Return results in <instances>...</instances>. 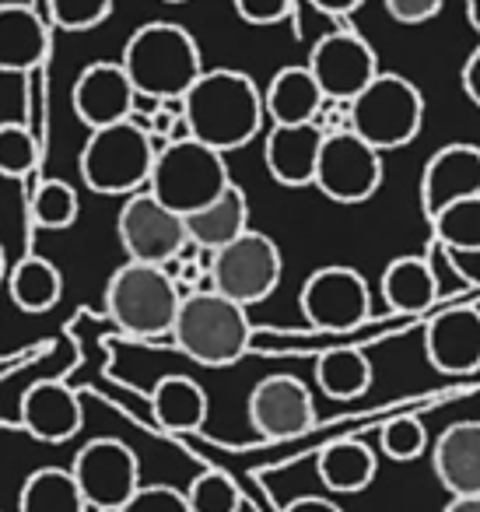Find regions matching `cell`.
<instances>
[{"mask_svg":"<svg viewBox=\"0 0 480 512\" xmlns=\"http://www.w3.org/2000/svg\"><path fill=\"white\" fill-rule=\"evenodd\" d=\"M281 271L284 260L277 242L253 228L211 253V288L246 309L274 295V288L281 285Z\"/></svg>","mask_w":480,"mask_h":512,"instance_id":"obj_8","label":"cell"},{"mask_svg":"<svg viewBox=\"0 0 480 512\" xmlns=\"http://www.w3.org/2000/svg\"><path fill=\"white\" fill-rule=\"evenodd\" d=\"M298 306H302L309 327L319 334H351L372 313V292L354 267L330 264L305 278Z\"/></svg>","mask_w":480,"mask_h":512,"instance_id":"obj_11","label":"cell"},{"mask_svg":"<svg viewBox=\"0 0 480 512\" xmlns=\"http://www.w3.org/2000/svg\"><path fill=\"white\" fill-rule=\"evenodd\" d=\"M284 512H344V509L323 495H302V498H295V502H288Z\"/></svg>","mask_w":480,"mask_h":512,"instance_id":"obj_41","label":"cell"},{"mask_svg":"<svg viewBox=\"0 0 480 512\" xmlns=\"http://www.w3.org/2000/svg\"><path fill=\"white\" fill-rule=\"evenodd\" d=\"M263 106L274 127H298V123H319L326 109V95L309 67H281L263 92Z\"/></svg>","mask_w":480,"mask_h":512,"instance_id":"obj_22","label":"cell"},{"mask_svg":"<svg viewBox=\"0 0 480 512\" xmlns=\"http://www.w3.org/2000/svg\"><path fill=\"white\" fill-rule=\"evenodd\" d=\"M8 281V260H4V246H0V285Z\"/></svg>","mask_w":480,"mask_h":512,"instance_id":"obj_45","label":"cell"},{"mask_svg":"<svg viewBox=\"0 0 480 512\" xmlns=\"http://www.w3.org/2000/svg\"><path fill=\"white\" fill-rule=\"evenodd\" d=\"M424 358L445 376H473L480 369V309H438L424 327Z\"/></svg>","mask_w":480,"mask_h":512,"instance_id":"obj_16","label":"cell"},{"mask_svg":"<svg viewBox=\"0 0 480 512\" xmlns=\"http://www.w3.org/2000/svg\"><path fill=\"white\" fill-rule=\"evenodd\" d=\"M18 418H22V428L32 439L50 442V446L74 439L81 432V425H85V411H81L78 393L67 383H60V379H39V383H32L22 397Z\"/></svg>","mask_w":480,"mask_h":512,"instance_id":"obj_18","label":"cell"},{"mask_svg":"<svg viewBox=\"0 0 480 512\" xmlns=\"http://www.w3.org/2000/svg\"><path fill=\"white\" fill-rule=\"evenodd\" d=\"M18 512H92L71 467H39L18 491Z\"/></svg>","mask_w":480,"mask_h":512,"instance_id":"obj_28","label":"cell"},{"mask_svg":"<svg viewBox=\"0 0 480 512\" xmlns=\"http://www.w3.org/2000/svg\"><path fill=\"white\" fill-rule=\"evenodd\" d=\"M172 341L186 358L207 369L235 365L253 344V323L246 306L225 299L221 292H190L179 306Z\"/></svg>","mask_w":480,"mask_h":512,"instance_id":"obj_3","label":"cell"},{"mask_svg":"<svg viewBox=\"0 0 480 512\" xmlns=\"http://www.w3.org/2000/svg\"><path fill=\"white\" fill-rule=\"evenodd\" d=\"M323 141H326V130L319 123L270 127L267 141H263L267 172L281 186H312L316 183V165H319Z\"/></svg>","mask_w":480,"mask_h":512,"instance_id":"obj_20","label":"cell"},{"mask_svg":"<svg viewBox=\"0 0 480 512\" xmlns=\"http://www.w3.org/2000/svg\"><path fill=\"white\" fill-rule=\"evenodd\" d=\"M232 4L235 15L249 25H277L295 11V0H232Z\"/></svg>","mask_w":480,"mask_h":512,"instance_id":"obj_37","label":"cell"},{"mask_svg":"<svg viewBox=\"0 0 480 512\" xmlns=\"http://www.w3.org/2000/svg\"><path fill=\"white\" fill-rule=\"evenodd\" d=\"M382 4H386V15L396 25H424L438 18L445 0H382Z\"/></svg>","mask_w":480,"mask_h":512,"instance_id":"obj_38","label":"cell"},{"mask_svg":"<svg viewBox=\"0 0 480 512\" xmlns=\"http://www.w3.org/2000/svg\"><path fill=\"white\" fill-rule=\"evenodd\" d=\"M190 512H239L242 509V488L225 470H204L186 488Z\"/></svg>","mask_w":480,"mask_h":512,"instance_id":"obj_32","label":"cell"},{"mask_svg":"<svg viewBox=\"0 0 480 512\" xmlns=\"http://www.w3.org/2000/svg\"><path fill=\"white\" fill-rule=\"evenodd\" d=\"M32 221L39 228H50V232H60V228H71L78 221V211H81V200L74 193L71 183L64 179H43L32 193Z\"/></svg>","mask_w":480,"mask_h":512,"instance_id":"obj_30","label":"cell"},{"mask_svg":"<svg viewBox=\"0 0 480 512\" xmlns=\"http://www.w3.org/2000/svg\"><path fill=\"white\" fill-rule=\"evenodd\" d=\"M120 512H190V502H186V491L172 484H141V491Z\"/></svg>","mask_w":480,"mask_h":512,"instance_id":"obj_36","label":"cell"},{"mask_svg":"<svg viewBox=\"0 0 480 512\" xmlns=\"http://www.w3.org/2000/svg\"><path fill=\"white\" fill-rule=\"evenodd\" d=\"M50 50L46 22L29 4H0V71L25 74L39 67Z\"/></svg>","mask_w":480,"mask_h":512,"instance_id":"obj_21","label":"cell"},{"mask_svg":"<svg viewBox=\"0 0 480 512\" xmlns=\"http://www.w3.org/2000/svg\"><path fill=\"white\" fill-rule=\"evenodd\" d=\"M137 88L127 78L120 60H99V64H88L78 74L71 92V106L78 113V120L88 130L116 127V123L134 120L137 109Z\"/></svg>","mask_w":480,"mask_h":512,"instance_id":"obj_15","label":"cell"},{"mask_svg":"<svg viewBox=\"0 0 480 512\" xmlns=\"http://www.w3.org/2000/svg\"><path fill=\"white\" fill-rule=\"evenodd\" d=\"M442 249V246H438ZM449 271L459 278V285L480 292V249H442Z\"/></svg>","mask_w":480,"mask_h":512,"instance_id":"obj_39","label":"cell"},{"mask_svg":"<svg viewBox=\"0 0 480 512\" xmlns=\"http://www.w3.org/2000/svg\"><path fill=\"white\" fill-rule=\"evenodd\" d=\"M249 425L270 442L298 439L316 425V400L298 376L274 372L249 393Z\"/></svg>","mask_w":480,"mask_h":512,"instance_id":"obj_14","label":"cell"},{"mask_svg":"<svg viewBox=\"0 0 480 512\" xmlns=\"http://www.w3.org/2000/svg\"><path fill=\"white\" fill-rule=\"evenodd\" d=\"M316 386L330 400H354L372 386V362L358 348H330L316 358Z\"/></svg>","mask_w":480,"mask_h":512,"instance_id":"obj_29","label":"cell"},{"mask_svg":"<svg viewBox=\"0 0 480 512\" xmlns=\"http://www.w3.org/2000/svg\"><path fill=\"white\" fill-rule=\"evenodd\" d=\"M442 512H480V495L477 498H449Z\"/></svg>","mask_w":480,"mask_h":512,"instance_id":"obj_43","label":"cell"},{"mask_svg":"<svg viewBox=\"0 0 480 512\" xmlns=\"http://www.w3.org/2000/svg\"><path fill=\"white\" fill-rule=\"evenodd\" d=\"M316 474L323 481V488L333 491V495H358V491L372 488L375 474H379V460H375L372 446H365V442L337 439L319 449Z\"/></svg>","mask_w":480,"mask_h":512,"instance_id":"obj_24","label":"cell"},{"mask_svg":"<svg viewBox=\"0 0 480 512\" xmlns=\"http://www.w3.org/2000/svg\"><path fill=\"white\" fill-rule=\"evenodd\" d=\"M92 512H120L141 491V460L120 439H92L78 449L71 463Z\"/></svg>","mask_w":480,"mask_h":512,"instance_id":"obj_12","label":"cell"},{"mask_svg":"<svg viewBox=\"0 0 480 512\" xmlns=\"http://www.w3.org/2000/svg\"><path fill=\"white\" fill-rule=\"evenodd\" d=\"M431 228L442 249H480V197L445 207L431 218Z\"/></svg>","mask_w":480,"mask_h":512,"instance_id":"obj_31","label":"cell"},{"mask_svg":"<svg viewBox=\"0 0 480 512\" xmlns=\"http://www.w3.org/2000/svg\"><path fill=\"white\" fill-rule=\"evenodd\" d=\"M379 446L389 460L414 463V460H421L424 449H428V428H424L421 418H410V414L389 418L379 432Z\"/></svg>","mask_w":480,"mask_h":512,"instance_id":"obj_34","label":"cell"},{"mask_svg":"<svg viewBox=\"0 0 480 512\" xmlns=\"http://www.w3.org/2000/svg\"><path fill=\"white\" fill-rule=\"evenodd\" d=\"M480 197V148L477 144H445L428 158L421 172V207L428 221L459 200Z\"/></svg>","mask_w":480,"mask_h":512,"instance_id":"obj_17","label":"cell"},{"mask_svg":"<svg viewBox=\"0 0 480 512\" xmlns=\"http://www.w3.org/2000/svg\"><path fill=\"white\" fill-rule=\"evenodd\" d=\"M186 295L179 292L169 267L134 264L116 267L106 285V313L130 337H162L176 327L179 306Z\"/></svg>","mask_w":480,"mask_h":512,"instance_id":"obj_5","label":"cell"},{"mask_svg":"<svg viewBox=\"0 0 480 512\" xmlns=\"http://www.w3.org/2000/svg\"><path fill=\"white\" fill-rule=\"evenodd\" d=\"M116 235H120V246L127 249L134 264L155 267L176 264V256L190 242L186 218L165 207L151 190H141L123 200L120 218H116Z\"/></svg>","mask_w":480,"mask_h":512,"instance_id":"obj_9","label":"cell"},{"mask_svg":"<svg viewBox=\"0 0 480 512\" xmlns=\"http://www.w3.org/2000/svg\"><path fill=\"white\" fill-rule=\"evenodd\" d=\"M120 64L137 95L151 102H183L204 74L197 39L176 22L141 25L123 46Z\"/></svg>","mask_w":480,"mask_h":512,"instance_id":"obj_2","label":"cell"},{"mask_svg":"<svg viewBox=\"0 0 480 512\" xmlns=\"http://www.w3.org/2000/svg\"><path fill=\"white\" fill-rule=\"evenodd\" d=\"M151 414L165 432H197L207 421V393L190 376H162L151 390Z\"/></svg>","mask_w":480,"mask_h":512,"instance_id":"obj_26","label":"cell"},{"mask_svg":"<svg viewBox=\"0 0 480 512\" xmlns=\"http://www.w3.org/2000/svg\"><path fill=\"white\" fill-rule=\"evenodd\" d=\"M43 158L36 134L22 123H0V176L4 179H22Z\"/></svg>","mask_w":480,"mask_h":512,"instance_id":"obj_33","label":"cell"},{"mask_svg":"<svg viewBox=\"0 0 480 512\" xmlns=\"http://www.w3.org/2000/svg\"><path fill=\"white\" fill-rule=\"evenodd\" d=\"M463 92H466V99L480 109V46L466 57V64H463Z\"/></svg>","mask_w":480,"mask_h":512,"instance_id":"obj_40","label":"cell"},{"mask_svg":"<svg viewBox=\"0 0 480 512\" xmlns=\"http://www.w3.org/2000/svg\"><path fill=\"white\" fill-rule=\"evenodd\" d=\"M435 477L452 498L480 495V421H456L431 446Z\"/></svg>","mask_w":480,"mask_h":512,"instance_id":"obj_19","label":"cell"},{"mask_svg":"<svg viewBox=\"0 0 480 512\" xmlns=\"http://www.w3.org/2000/svg\"><path fill=\"white\" fill-rule=\"evenodd\" d=\"M186 232L190 242H197L207 253H218L228 242H235L239 235L249 232V200L242 193V186H228L214 204H207L204 211L186 218Z\"/></svg>","mask_w":480,"mask_h":512,"instance_id":"obj_25","label":"cell"},{"mask_svg":"<svg viewBox=\"0 0 480 512\" xmlns=\"http://www.w3.org/2000/svg\"><path fill=\"white\" fill-rule=\"evenodd\" d=\"M158 144L137 120L92 130L78 158L81 179L102 197H134L148 190Z\"/></svg>","mask_w":480,"mask_h":512,"instance_id":"obj_4","label":"cell"},{"mask_svg":"<svg viewBox=\"0 0 480 512\" xmlns=\"http://www.w3.org/2000/svg\"><path fill=\"white\" fill-rule=\"evenodd\" d=\"M424 123V95L403 74L382 71L354 102H347V130L375 151L407 148Z\"/></svg>","mask_w":480,"mask_h":512,"instance_id":"obj_7","label":"cell"},{"mask_svg":"<svg viewBox=\"0 0 480 512\" xmlns=\"http://www.w3.org/2000/svg\"><path fill=\"white\" fill-rule=\"evenodd\" d=\"M312 186L333 204H365L382 186V151L354 130H326Z\"/></svg>","mask_w":480,"mask_h":512,"instance_id":"obj_10","label":"cell"},{"mask_svg":"<svg viewBox=\"0 0 480 512\" xmlns=\"http://www.w3.org/2000/svg\"><path fill=\"white\" fill-rule=\"evenodd\" d=\"M228 186H232V176H228L225 155L200 144L197 137H186V141H169L158 151L148 190L165 207L190 218L214 204Z\"/></svg>","mask_w":480,"mask_h":512,"instance_id":"obj_6","label":"cell"},{"mask_svg":"<svg viewBox=\"0 0 480 512\" xmlns=\"http://www.w3.org/2000/svg\"><path fill=\"white\" fill-rule=\"evenodd\" d=\"M309 4L316 11H323V15H330V18H347V15H354L365 0H309Z\"/></svg>","mask_w":480,"mask_h":512,"instance_id":"obj_42","label":"cell"},{"mask_svg":"<svg viewBox=\"0 0 480 512\" xmlns=\"http://www.w3.org/2000/svg\"><path fill=\"white\" fill-rule=\"evenodd\" d=\"M8 292L22 313H50L64 295V274L53 260L46 256H22L15 267L8 271Z\"/></svg>","mask_w":480,"mask_h":512,"instance_id":"obj_27","label":"cell"},{"mask_svg":"<svg viewBox=\"0 0 480 512\" xmlns=\"http://www.w3.org/2000/svg\"><path fill=\"white\" fill-rule=\"evenodd\" d=\"M165 4H186V0H165Z\"/></svg>","mask_w":480,"mask_h":512,"instance_id":"obj_46","label":"cell"},{"mask_svg":"<svg viewBox=\"0 0 480 512\" xmlns=\"http://www.w3.org/2000/svg\"><path fill=\"white\" fill-rule=\"evenodd\" d=\"M466 18H470L473 32L480 36V0H466Z\"/></svg>","mask_w":480,"mask_h":512,"instance_id":"obj_44","label":"cell"},{"mask_svg":"<svg viewBox=\"0 0 480 512\" xmlns=\"http://www.w3.org/2000/svg\"><path fill=\"white\" fill-rule=\"evenodd\" d=\"M312 78L319 81L326 102H354L375 78H379V57L354 29H333L312 46L309 64Z\"/></svg>","mask_w":480,"mask_h":512,"instance_id":"obj_13","label":"cell"},{"mask_svg":"<svg viewBox=\"0 0 480 512\" xmlns=\"http://www.w3.org/2000/svg\"><path fill=\"white\" fill-rule=\"evenodd\" d=\"M113 15V0H50V22L64 32H92Z\"/></svg>","mask_w":480,"mask_h":512,"instance_id":"obj_35","label":"cell"},{"mask_svg":"<svg viewBox=\"0 0 480 512\" xmlns=\"http://www.w3.org/2000/svg\"><path fill=\"white\" fill-rule=\"evenodd\" d=\"M183 116L190 137L228 155L235 148H246L260 134L267 106L249 74L232 71V67H214V71L200 74L197 85L186 92Z\"/></svg>","mask_w":480,"mask_h":512,"instance_id":"obj_1","label":"cell"},{"mask_svg":"<svg viewBox=\"0 0 480 512\" xmlns=\"http://www.w3.org/2000/svg\"><path fill=\"white\" fill-rule=\"evenodd\" d=\"M438 295L442 288H438V274L428 256H396L382 271V302L393 313H428Z\"/></svg>","mask_w":480,"mask_h":512,"instance_id":"obj_23","label":"cell"}]
</instances>
